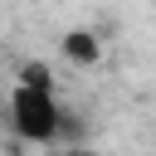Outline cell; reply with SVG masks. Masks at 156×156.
<instances>
[{
  "label": "cell",
  "mask_w": 156,
  "mask_h": 156,
  "mask_svg": "<svg viewBox=\"0 0 156 156\" xmlns=\"http://www.w3.org/2000/svg\"><path fill=\"white\" fill-rule=\"evenodd\" d=\"M58 156H93V151H83V146H73V151H58Z\"/></svg>",
  "instance_id": "4"
},
{
  "label": "cell",
  "mask_w": 156,
  "mask_h": 156,
  "mask_svg": "<svg viewBox=\"0 0 156 156\" xmlns=\"http://www.w3.org/2000/svg\"><path fill=\"white\" fill-rule=\"evenodd\" d=\"M63 54H68L73 63H98V39H93L88 29H73V34L63 39Z\"/></svg>",
  "instance_id": "2"
},
{
  "label": "cell",
  "mask_w": 156,
  "mask_h": 156,
  "mask_svg": "<svg viewBox=\"0 0 156 156\" xmlns=\"http://www.w3.org/2000/svg\"><path fill=\"white\" fill-rule=\"evenodd\" d=\"M10 122L24 141H54L63 132V112L54 102V93H39V88H15L10 98Z\"/></svg>",
  "instance_id": "1"
},
{
  "label": "cell",
  "mask_w": 156,
  "mask_h": 156,
  "mask_svg": "<svg viewBox=\"0 0 156 156\" xmlns=\"http://www.w3.org/2000/svg\"><path fill=\"white\" fill-rule=\"evenodd\" d=\"M20 88H39V93H54V73L44 63H24L20 68Z\"/></svg>",
  "instance_id": "3"
}]
</instances>
